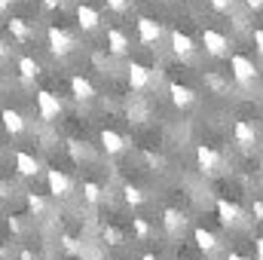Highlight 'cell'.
I'll list each match as a JSON object with an SVG mask.
<instances>
[{
    "mask_svg": "<svg viewBox=\"0 0 263 260\" xmlns=\"http://www.w3.org/2000/svg\"><path fill=\"white\" fill-rule=\"evenodd\" d=\"M46 40H49V49H52V55H59V59H65L73 52V37L67 34L65 28H55V25H49V31H46Z\"/></svg>",
    "mask_w": 263,
    "mask_h": 260,
    "instance_id": "6da1fadb",
    "label": "cell"
},
{
    "mask_svg": "<svg viewBox=\"0 0 263 260\" xmlns=\"http://www.w3.org/2000/svg\"><path fill=\"white\" fill-rule=\"evenodd\" d=\"M230 70H233V77H236L239 83L257 80V65H254L248 55H233V59H230Z\"/></svg>",
    "mask_w": 263,
    "mask_h": 260,
    "instance_id": "7a4b0ae2",
    "label": "cell"
},
{
    "mask_svg": "<svg viewBox=\"0 0 263 260\" xmlns=\"http://www.w3.org/2000/svg\"><path fill=\"white\" fill-rule=\"evenodd\" d=\"M202 46H205V52L208 55H227V37L220 34V31H214V28H205L202 31Z\"/></svg>",
    "mask_w": 263,
    "mask_h": 260,
    "instance_id": "3957f363",
    "label": "cell"
},
{
    "mask_svg": "<svg viewBox=\"0 0 263 260\" xmlns=\"http://www.w3.org/2000/svg\"><path fill=\"white\" fill-rule=\"evenodd\" d=\"M37 110H40V117L43 120H55L59 114H62V101H59V95H52V92H37Z\"/></svg>",
    "mask_w": 263,
    "mask_h": 260,
    "instance_id": "277c9868",
    "label": "cell"
},
{
    "mask_svg": "<svg viewBox=\"0 0 263 260\" xmlns=\"http://www.w3.org/2000/svg\"><path fill=\"white\" fill-rule=\"evenodd\" d=\"M196 162L205 175H217V169H220V156H217L208 144H199L196 147Z\"/></svg>",
    "mask_w": 263,
    "mask_h": 260,
    "instance_id": "5b68a950",
    "label": "cell"
},
{
    "mask_svg": "<svg viewBox=\"0 0 263 260\" xmlns=\"http://www.w3.org/2000/svg\"><path fill=\"white\" fill-rule=\"evenodd\" d=\"M46 181H49V193L55 196V199H65V196L70 193V178H67L65 172L49 169V172H46Z\"/></svg>",
    "mask_w": 263,
    "mask_h": 260,
    "instance_id": "8992f818",
    "label": "cell"
},
{
    "mask_svg": "<svg viewBox=\"0 0 263 260\" xmlns=\"http://www.w3.org/2000/svg\"><path fill=\"white\" fill-rule=\"evenodd\" d=\"M77 25H80L83 31H95V28L101 25V12H98L95 6H89V3H80V6H77Z\"/></svg>",
    "mask_w": 263,
    "mask_h": 260,
    "instance_id": "52a82bcc",
    "label": "cell"
},
{
    "mask_svg": "<svg viewBox=\"0 0 263 260\" xmlns=\"http://www.w3.org/2000/svg\"><path fill=\"white\" fill-rule=\"evenodd\" d=\"M162 227H165L168 236H181V230L187 227V214L178 211V208H165L162 211Z\"/></svg>",
    "mask_w": 263,
    "mask_h": 260,
    "instance_id": "ba28073f",
    "label": "cell"
},
{
    "mask_svg": "<svg viewBox=\"0 0 263 260\" xmlns=\"http://www.w3.org/2000/svg\"><path fill=\"white\" fill-rule=\"evenodd\" d=\"M129 86L135 89V92H144L147 86H150V70H147V65H141V62H129Z\"/></svg>",
    "mask_w": 263,
    "mask_h": 260,
    "instance_id": "9c48e42d",
    "label": "cell"
},
{
    "mask_svg": "<svg viewBox=\"0 0 263 260\" xmlns=\"http://www.w3.org/2000/svg\"><path fill=\"white\" fill-rule=\"evenodd\" d=\"M138 37H141V43H156V40L162 37L159 22H153V18L141 15V18H138Z\"/></svg>",
    "mask_w": 263,
    "mask_h": 260,
    "instance_id": "30bf717a",
    "label": "cell"
},
{
    "mask_svg": "<svg viewBox=\"0 0 263 260\" xmlns=\"http://www.w3.org/2000/svg\"><path fill=\"white\" fill-rule=\"evenodd\" d=\"M70 92H73L77 101H92V98H95V86H92L83 73H73V77H70Z\"/></svg>",
    "mask_w": 263,
    "mask_h": 260,
    "instance_id": "8fae6325",
    "label": "cell"
},
{
    "mask_svg": "<svg viewBox=\"0 0 263 260\" xmlns=\"http://www.w3.org/2000/svg\"><path fill=\"white\" fill-rule=\"evenodd\" d=\"M233 135H236V144H239V147H254V144H257V129H254L248 120H239V123L233 126Z\"/></svg>",
    "mask_w": 263,
    "mask_h": 260,
    "instance_id": "7c38bea8",
    "label": "cell"
},
{
    "mask_svg": "<svg viewBox=\"0 0 263 260\" xmlns=\"http://www.w3.org/2000/svg\"><path fill=\"white\" fill-rule=\"evenodd\" d=\"M107 52L117 55V59L129 52V37H126L120 28H110V31H107Z\"/></svg>",
    "mask_w": 263,
    "mask_h": 260,
    "instance_id": "4fadbf2b",
    "label": "cell"
},
{
    "mask_svg": "<svg viewBox=\"0 0 263 260\" xmlns=\"http://www.w3.org/2000/svg\"><path fill=\"white\" fill-rule=\"evenodd\" d=\"M168 95H172V101L178 107H190L196 101V92L190 86H184V83H168Z\"/></svg>",
    "mask_w": 263,
    "mask_h": 260,
    "instance_id": "5bb4252c",
    "label": "cell"
},
{
    "mask_svg": "<svg viewBox=\"0 0 263 260\" xmlns=\"http://www.w3.org/2000/svg\"><path fill=\"white\" fill-rule=\"evenodd\" d=\"M172 49H175V55H181V59H190L193 55V40H190V34H184V31H172Z\"/></svg>",
    "mask_w": 263,
    "mask_h": 260,
    "instance_id": "9a60e30c",
    "label": "cell"
},
{
    "mask_svg": "<svg viewBox=\"0 0 263 260\" xmlns=\"http://www.w3.org/2000/svg\"><path fill=\"white\" fill-rule=\"evenodd\" d=\"M239 205H233V202H227V199H217V217H220V224L223 227H236L239 224Z\"/></svg>",
    "mask_w": 263,
    "mask_h": 260,
    "instance_id": "2e32d148",
    "label": "cell"
},
{
    "mask_svg": "<svg viewBox=\"0 0 263 260\" xmlns=\"http://www.w3.org/2000/svg\"><path fill=\"white\" fill-rule=\"evenodd\" d=\"M0 120H3V129L9 132V135H22L25 132V117L18 114V110H0Z\"/></svg>",
    "mask_w": 263,
    "mask_h": 260,
    "instance_id": "e0dca14e",
    "label": "cell"
},
{
    "mask_svg": "<svg viewBox=\"0 0 263 260\" xmlns=\"http://www.w3.org/2000/svg\"><path fill=\"white\" fill-rule=\"evenodd\" d=\"M193 242H196L199 251H205V254H211V251L217 248L214 233H211V230H205V227H196V230H193Z\"/></svg>",
    "mask_w": 263,
    "mask_h": 260,
    "instance_id": "ac0fdd59",
    "label": "cell"
},
{
    "mask_svg": "<svg viewBox=\"0 0 263 260\" xmlns=\"http://www.w3.org/2000/svg\"><path fill=\"white\" fill-rule=\"evenodd\" d=\"M15 169L22 172V175H37L40 172V162H37V156H31V153H25V150H18L15 153Z\"/></svg>",
    "mask_w": 263,
    "mask_h": 260,
    "instance_id": "d6986e66",
    "label": "cell"
},
{
    "mask_svg": "<svg viewBox=\"0 0 263 260\" xmlns=\"http://www.w3.org/2000/svg\"><path fill=\"white\" fill-rule=\"evenodd\" d=\"M101 147L107 150V153H120L123 147H126V141H123V135L114 129H104L101 132Z\"/></svg>",
    "mask_w": 263,
    "mask_h": 260,
    "instance_id": "ffe728a7",
    "label": "cell"
},
{
    "mask_svg": "<svg viewBox=\"0 0 263 260\" xmlns=\"http://www.w3.org/2000/svg\"><path fill=\"white\" fill-rule=\"evenodd\" d=\"M18 73H22V80H37L40 77V62L31 59V55H22L18 59Z\"/></svg>",
    "mask_w": 263,
    "mask_h": 260,
    "instance_id": "44dd1931",
    "label": "cell"
},
{
    "mask_svg": "<svg viewBox=\"0 0 263 260\" xmlns=\"http://www.w3.org/2000/svg\"><path fill=\"white\" fill-rule=\"evenodd\" d=\"M9 34H12L18 43H25V40L31 37V28L25 25V18H9Z\"/></svg>",
    "mask_w": 263,
    "mask_h": 260,
    "instance_id": "7402d4cb",
    "label": "cell"
},
{
    "mask_svg": "<svg viewBox=\"0 0 263 260\" xmlns=\"http://www.w3.org/2000/svg\"><path fill=\"white\" fill-rule=\"evenodd\" d=\"M83 199H86V202H92V205H95V202H98V199H101V187H98V184H95V181H86V184H83Z\"/></svg>",
    "mask_w": 263,
    "mask_h": 260,
    "instance_id": "603a6c76",
    "label": "cell"
},
{
    "mask_svg": "<svg viewBox=\"0 0 263 260\" xmlns=\"http://www.w3.org/2000/svg\"><path fill=\"white\" fill-rule=\"evenodd\" d=\"M101 239H104L107 245H123V233H120L117 227H104V230H101Z\"/></svg>",
    "mask_w": 263,
    "mask_h": 260,
    "instance_id": "cb8c5ba5",
    "label": "cell"
},
{
    "mask_svg": "<svg viewBox=\"0 0 263 260\" xmlns=\"http://www.w3.org/2000/svg\"><path fill=\"white\" fill-rule=\"evenodd\" d=\"M123 199H126L129 205H141V202H144V193H141L138 187H132V184H126V187H123Z\"/></svg>",
    "mask_w": 263,
    "mask_h": 260,
    "instance_id": "d4e9b609",
    "label": "cell"
},
{
    "mask_svg": "<svg viewBox=\"0 0 263 260\" xmlns=\"http://www.w3.org/2000/svg\"><path fill=\"white\" fill-rule=\"evenodd\" d=\"M25 202H28V208H31L34 214H43V211H46V202H43L37 193H28L25 196Z\"/></svg>",
    "mask_w": 263,
    "mask_h": 260,
    "instance_id": "484cf974",
    "label": "cell"
},
{
    "mask_svg": "<svg viewBox=\"0 0 263 260\" xmlns=\"http://www.w3.org/2000/svg\"><path fill=\"white\" fill-rule=\"evenodd\" d=\"M132 224H135V233H138L141 239H147V236H150V224H147V220H141V217H132Z\"/></svg>",
    "mask_w": 263,
    "mask_h": 260,
    "instance_id": "4316f807",
    "label": "cell"
},
{
    "mask_svg": "<svg viewBox=\"0 0 263 260\" xmlns=\"http://www.w3.org/2000/svg\"><path fill=\"white\" fill-rule=\"evenodd\" d=\"M62 242H65V251H70V254H83V248H80V242H77L73 236H65Z\"/></svg>",
    "mask_w": 263,
    "mask_h": 260,
    "instance_id": "83f0119b",
    "label": "cell"
},
{
    "mask_svg": "<svg viewBox=\"0 0 263 260\" xmlns=\"http://www.w3.org/2000/svg\"><path fill=\"white\" fill-rule=\"evenodd\" d=\"M104 3H107V9H114V12H126L132 6L129 0H104Z\"/></svg>",
    "mask_w": 263,
    "mask_h": 260,
    "instance_id": "f1b7e54d",
    "label": "cell"
},
{
    "mask_svg": "<svg viewBox=\"0 0 263 260\" xmlns=\"http://www.w3.org/2000/svg\"><path fill=\"white\" fill-rule=\"evenodd\" d=\"M208 3H211L217 12H230V9H233V0H208Z\"/></svg>",
    "mask_w": 263,
    "mask_h": 260,
    "instance_id": "f546056e",
    "label": "cell"
},
{
    "mask_svg": "<svg viewBox=\"0 0 263 260\" xmlns=\"http://www.w3.org/2000/svg\"><path fill=\"white\" fill-rule=\"evenodd\" d=\"M251 37H254V46H257V52H263V28H257Z\"/></svg>",
    "mask_w": 263,
    "mask_h": 260,
    "instance_id": "4dcf8cb0",
    "label": "cell"
},
{
    "mask_svg": "<svg viewBox=\"0 0 263 260\" xmlns=\"http://www.w3.org/2000/svg\"><path fill=\"white\" fill-rule=\"evenodd\" d=\"M251 211H254V220H263V202H260V199L251 205Z\"/></svg>",
    "mask_w": 263,
    "mask_h": 260,
    "instance_id": "1f68e13d",
    "label": "cell"
},
{
    "mask_svg": "<svg viewBox=\"0 0 263 260\" xmlns=\"http://www.w3.org/2000/svg\"><path fill=\"white\" fill-rule=\"evenodd\" d=\"M254 251H257V260H263V236L254 239Z\"/></svg>",
    "mask_w": 263,
    "mask_h": 260,
    "instance_id": "d6a6232c",
    "label": "cell"
},
{
    "mask_svg": "<svg viewBox=\"0 0 263 260\" xmlns=\"http://www.w3.org/2000/svg\"><path fill=\"white\" fill-rule=\"evenodd\" d=\"M59 3H62V0H43V6H46V9H59Z\"/></svg>",
    "mask_w": 263,
    "mask_h": 260,
    "instance_id": "836d02e7",
    "label": "cell"
},
{
    "mask_svg": "<svg viewBox=\"0 0 263 260\" xmlns=\"http://www.w3.org/2000/svg\"><path fill=\"white\" fill-rule=\"evenodd\" d=\"M245 3H248L251 9H263V0H245Z\"/></svg>",
    "mask_w": 263,
    "mask_h": 260,
    "instance_id": "e575fe53",
    "label": "cell"
},
{
    "mask_svg": "<svg viewBox=\"0 0 263 260\" xmlns=\"http://www.w3.org/2000/svg\"><path fill=\"white\" fill-rule=\"evenodd\" d=\"M227 260H245V257H242L239 251H230V254H227Z\"/></svg>",
    "mask_w": 263,
    "mask_h": 260,
    "instance_id": "d590c367",
    "label": "cell"
},
{
    "mask_svg": "<svg viewBox=\"0 0 263 260\" xmlns=\"http://www.w3.org/2000/svg\"><path fill=\"white\" fill-rule=\"evenodd\" d=\"M12 6V0H0V9H9Z\"/></svg>",
    "mask_w": 263,
    "mask_h": 260,
    "instance_id": "8d00e7d4",
    "label": "cell"
},
{
    "mask_svg": "<svg viewBox=\"0 0 263 260\" xmlns=\"http://www.w3.org/2000/svg\"><path fill=\"white\" fill-rule=\"evenodd\" d=\"M22 260H34V254L31 251H22Z\"/></svg>",
    "mask_w": 263,
    "mask_h": 260,
    "instance_id": "74e56055",
    "label": "cell"
},
{
    "mask_svg": "<svg viewBox=\"0 0 263 260\" xmlns=\"http://www.w3.org/2000/svg\"><path fill=\"white\" fill-rule=\"evenodd\" d=\"M141 260H159V257H156V254H150V251H147V254H144V257H141Z\"/></svg>",
    "mask_w": 263,
    "mask_h": 260,
    "instance_id": "f35d334b",
    "label": "cell"
},
{
    "mask_svg": "<svg viewBox=\"0 0 263 260\" xmlns=\"http://www.w3.org/2000/svg\"><path fill=\"white\" fill-rule=\"evenodd\" d=\"M3 55H6V46H3V40H0V62H3Z\"/></svg>",
    "mask_w": 263,
    "mask_h": 260,
    "instance_id": "ab89813d",
    "label": "cell"
},
{
    "mask_svg": "<svg viewBox=\"0 0 263 260\" xmlns=\"http://www.w3.org/2000/svg\"><path fill=\"white\" fill-rule=\"evenodd\" d=\"M3 254H6V251H3V245H0V260H3Z\"/></svg>",
    "mask_w": 263,
    "mask_h": 260,
    "instance_id": "60d3db41",
    "label": "cell"
}]
</instances>
